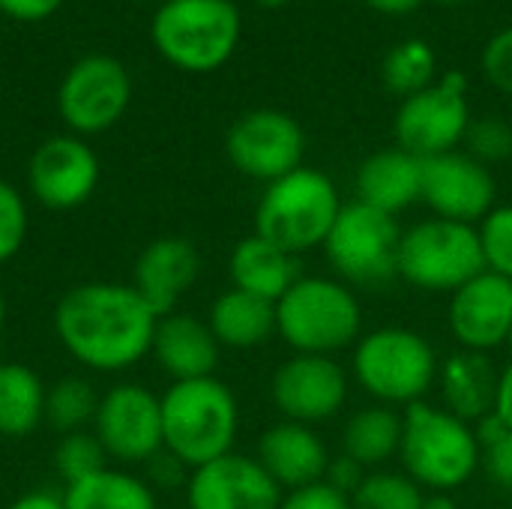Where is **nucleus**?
Returning a JSON list of instances; mask_svg holds the SVG:
<instances>
[{
	"label": "nucleus",
	"instance_id": "nucleus-6",
	"mask_svg": "<svg viewBox=\"0 0 512 509\" xmlns=\"http://www.w3.org/2000/svg\"><path fill=\"white\" fill-rule=\"evenodd\" d=\"M354 381L390 408L426 402L438 384V354L432 342L408 327H378L360 336L351 357Z\"/></svg>",
	"mask_w": 512,
	"mask_h": 509
},
{
	"label": "nucleus",
	"instance_id": "nucleus-44",
	"mask_svg": "<svg viewBox=\"0 0 512 509\" xmlns=\"http://www.w3.org/2000/svg\"><path fill=\"white\" fill-rule=\"evenodd\" d=\"M495 414L512 429V360L501 369L498 381V399H495Z\"/></svg>",
	"mask_w": 512,
	"mask_h": 509
},
{
	"label": "nucleus",
	"instance_id": "nucleus-26",
	"mask_svg": "<svg viewBox=\"0 0 512 509\" xmlns=\"http://www.w3.org/2000/svg\"><path fill=\"white\" fill-rule=\"evenodd\" d=\"M405 417L390 405H369L348 417L342 429V453L360 462L366 471H378L402 447Z\"/></svg>",
	"mask_w": 512,
	"mask_h": 509
},
{
	"label": "nucleus",
	"instance_id": "nucleus-30",
	"mask_svg": "<svg viewBox=\"0 0 512 509\" xmlns=\"http://www.w3.org/2000/svg\"><path fill=\"white\" fill-rule=\"evenodd\" d=\"M96 408H99V393L93 390V384L87 378L66 375V378H60V381H54L48 387L45 423L51 429H57L60 435L84 432V429L93 426Z\"/></svg>",
	"mask_w": 512,
	"mask_h": 509
},
{
	"label": "nucleus",
	"instance_id": "nucleus-23",
	"mask_svg": "<svg viewBox=\"0 0 512 509\" xmlns=\"http://www.w3.org/2000/svg\"><path fill=\"white\" fill-rule=\"evenodd\" d=\"M228 276H231V288L279 303L303 273L297 255L264 240L261 234H249L231 249Z\"/></svg>",
	"mask_w": 512,
	"mask_h": 509
},
{
	"label": "nucleus",
	"instance_id": "nucleus-1",
	"mask_svg": "<svg viewBox=\"0 0 512 509\" xmlns=\"http://www.w3.org/2000/svg\"><path fill=\"white\" fill-rule=\"evenodd\" d=\"M54 336L63 351L90 372H126L153 348L159 315L129 285L84 282L54 306Z\"/></svg>",
	"mask_w": 512,
	"mask_h": 509
},
{
	"label": "nucleus",
	"instance_id": "nucleus-12",
	"mask_svg": "<svg viewBox=\"0 0 512 509\" xmlns=\"http://www.w3.org/2000/svg\"><path fill=\"white\" fill-rule=\"evenodd\" d=\"M93 435L108 459L120 465H147L165 450L162 441V396L141 384H117L99 396Z\"/></svg>",
	"mask_w": 512,
	"mask_h": 509
},
{
	"label": "nucleus",
	"instance_id": "nucleus-10",
	"mask_svg": "<svg viewBox=\"0 0 512 509\" xmlns=\"http://www.w3.org/2000/svg\"><path fill=\"white\" fill-rule=\"evenodd\" d=\"M471 126L468 75L459 69L444 72L426 90L402 99L396 111V141L417 159H432L456 150Z\"/></svg>",
	"mask_w": 512,
	"mask_h": 509
},
{
	"label": "nucleus",
	"instance_id": "nucleus-36",
	"mask_svg": "<svg viewBox=\"0 0 512 509\" xmlns=\"http://www.w3.org/2000/svg\"><path fill=\"white\" fill-rule=\"evenodd\" d=\"M480 66H483V75L489 78L492 87H498L501 93L512 96V27L498 30L486 42Z\"/></svg>",
	"mask_w": 512,
	"mask_h": 509
},
{
	"label": "nucleus",
	"instance_id": "nucleus-20",
	"mask_svg": "<svg viewBox=\"0 0 512 509\" xmlns=\"http://www.w3.org/2000/svg\"><path fill=\"white\" fill-rule=\"evenodd\" d=\"M261 468L273 477V483L282 492H297L315 483H324L330 453L315 426L282 420L258 438V456Z\"/></svg>",
	"mask_w": 512,
	"mask_h": 509
},
{
	"label": "nucleus",
	"instance_id": "nucleus-29",
	"mask_svg": "<svg viewBox=\"0 0 512 509\" xmlns=\"http://www.w3.org/2000/svg\"><path fill=\"white\" fill-rule=\"evenodd\" d=\"M435 69H438V57L432 45L426 39H405L384 54L381 81L390 93L408 99L435 81Z\"/></svg>",
	"mask_w": 512,
	"mask_h": 509
},
{
	"label": "nucleus",
	"instance_id": "nucleus-13",
	"mask_svg": "<svg viewBox=\"0 0 512 509\" xmlns=\"http://www.w3.org/2000/svg\"><path fill=\"white\" fill-rule=\"evenodd\" d=\"M129 75L123 63L108 54L81 57L57 90V108L66 126L78 135L111 129L129 105Z\"/></svg>",
	"mask_w": 512,
	"mask_h": 509
},
{
	"label": "nucleus",
	"instance_id": "nucleus-38",
	"mask_svg": "<svg viewBox=\"0 0 512 509\" xmlns=\"http://www.w3.org/2000/svg\"><path fill=\"white\" fill-rule=\"evenodd\" d=\"M366 468L360 465V462H354L351 456H345V453H339V456H330V465H327V474H324V483L327 486H333L336 492H342V495H354L357 489H360V483L366 480Z\"/></svg>",
	"mask_w": 512,
	"mask_h": 509
},
{
	"label": "nucleus",
	"instance_id": "nucleus-3",
	"mask_svg": "<svg viewBox=\"0 0 512 509\" xmlns=\"http://www.w3.org/2000/svg\"><path fill=\"white\" fill-rule=\"evenodd\" d=\"M402 417L405 429L399 459L405 474L426 492L453 495L468 486L483 462L474 426L429 402L408 405Z\"/></svg>",
	"mask_w": 512,
	"mask_h": 509
},
{
	"label": "nucleus",
	"instance_id": "nucleus-51",
	"mask_svg": "<svg viewBox=\"0 0 512 509\" xmlns=\"http://www.w3.org/2000/svg\"><path fill=\"white\" fill-rule=\"evenodd\" d=\"M510 123H512V120H510Z\"/></svg>",
	"mask_w": 512,
	"mask_h": 509
},
{
	"label": "nucleus",
	"instance_id": "nucleus-45",
	"mask_svg": "<svg viewBox=\"0 0 512 509\" xmlns=\"http://www.w3.org/2000/svg\"><path fill=\"white\" fill-rule=\"evenodd\" d=\"M369 9L381 12V15H408L414 12L423 0H363Z\"/></svg>",
	"mask_w": 512,
	"mask_h": 509
},
{
	"label": "nucleus",
	"instance_id": "nucleus-31",
	"mask_svg": "<svg viewBox=\"0 0 512 509\" xmlns=\"http://www.w3.org/2000/svg\"><path fill=\"white\" fill-rule=\"evenodd\" d=\"M426 492L399 471H369L360 489L351 495L354 509H420Z\"/></svg>",
	"mask_w": 512,
	"mask_h": 509
},
{
	"label": "nucleus",
	"instance_id": "nucleus-7",
	"mask_svg": "<svg viewBox=\"0 0 512 509\" xmlns=\"http://www.w3.org/2000/svg\"><path fill=\"white\" fill-rule=\"evenodd\" d=\"M150 33L171 66L213 72L231 60L240 42V12L231 0H165Z\"/></svg>",
	"mask_w": 512,
	"mask_h": 509
},
{
	"label": "nucleus",
	"instance_id": "nucleus-28",
	"mask_svg": "<svg viewBox=\"0 0 512 509\" xmlns=\"http://www.w3.org/2000/svg\"><path fill=\"white\" fill-rule=\"evenodd\" d=\"M66 509H156L153 486L129 471L102 468L63 489Z\"/></svg>",
	"mask_w": 512,
	"mask_h": 509
},
{
	"label": "nucleus",
	"instance_id": "nucleus-18",
	"mask_svg": "<svg viewBox=\"0 0 512 509\" xmlns=\"http://www.w3.org/2000/svg\"><path fill=\"white\" fill-rule=\"evenodd\" d=\"M285 492L261 468L258 459L228 453L189 474V509H279Z\"/></svg>",
	"mask_w": 512,
	"mask_h": 509
},
{
	"label": "nucleus",
	"instance_id": "nucleus-27",
	"mask_svg": "<svg viewBox=\"0 0 512 509\" xmlns=\"http://www.w3.org/2000/svg\"><path fill=\"white\" fill-rule=\"evenodd\" d=\"M48 387L24 363H0V435L27 438L45 423Z\"/></svg>",
	"mask_w": 512,
	"mask_h": 509
},
{
	"label": "nucleus",
	"instance_id": "nucleus-46",
	"mask_svg": "<svg viewBox=\"0 0 512 509\" xmlns=\"http://www.w3.org/2000/svg\"><path fill=\"white\" fill-rule=\"evenodd\" d=\"M420 509H459V504H456V498L447 495V492H429V495L423 498V507Z\"/></svg>",
	"mask_w": 512,
	"mask_h": 509
},
{
	"label": "nucleus",
	"instance_id": "nucleus-47",
	"mask_svg": "<svg viewBox=\"0 0 512 509\" xmlns=\"http://www.w3.org/2000/svg\"><path fill=\"white\" fill-rule=\"evenodd\" d=\"M258 6H264V9H279V6H285V3H291V0H255Z\"/></svg>",
	"mask_w": 512,
	"mask_h": 509
},
{
	"label": "nucleus",
	"instance_id": "nucleus-42",
	"mask_svg": "<svg viewBox=\"0 0 512 509\" xmlns=\"http://www.w3.org/2000/svg\"><path fill=\"white\" fill-rule=\"evenodd\" d=\"M510 432V426H507L495 411L474 423V435H477V441H480V447H483V456H486L489 450H495L498 444H504V441L510 438Z\"/></svg>",
	"mask_w": 512,
	"mask_h": 509
},
{
	"label": "nucleus",
	"instance_id": "nucleus-4",
	"mask_svg": "<svg viewBox=\"0 0 512 509\" xmlns=\"http://www.w3.org/2000/svg\"><path fill=\"white\" fill-rule=\"evenodd\" d=\"M276 333L294 354L333 357L360 342L363 306L339 279L300 276L276 303Z\"/></svg>",
	"mask_w": 512,
	"mask_h": 509
},
{
	"label": "nucleus",
	"instance_id": "nucleus-39",
	"mask_svg": "<svg viewBox=\"0 0 512 509\" xmlns=\"http://www.w3.org/2000/svg\"><path fill=\"white\" fill-rule=\"evenodd\" d=\"M189 468L177 459V456H171L168 450H162V453H156L150 462H147V483H156V486H165V489H174V486H186L189 483Z\"/></svg>",
	"mask_w": 512,
	"mask_h": 509
},
{
	"label": "nucleus",
	"instance_id": "nucleus-16",
	"mask_svg": "<svg viewBox=\"0 0 512 509\" xmlns=\"http://www.w3.org/2000/svg\"><path fill=\"white\" fill-rule=\"evenodd\" d=\"M99 183V159L75 135H57L36 147L27 168L30 195L48 210H75Z\"/></svg>",
	"mask_w": 512,
	"mask_h": 509
},
{
	"label": "nucleus",
	"instance_id": "nucleus-24",
	"mask_svg": "<svg viewBox=\"0 0 512 509\" xmlns=\"http://www.w3.org/2000/svg\"><path fill=\"white\" fill-rule=\"evenodd\" d=\"M501 369L489 360V354L477 351H456L441 363L438 387L444 411L465 423H477L495 411Z\"/></svg>",
	"mask_w": 512,
	"mask_h": 509
},
{
	"label": "nucleus",
	"instance_id": "nucleus-41",
	"mask_svg": "<svg viewBox=\"0 0 512 509\" xmlns=\"http://www.w3.org/2000/svg\"><path fill=\"white\" fill-rule=\"evenodd\" d=\"M483 459H486L489 477H492L501 489L512 492V432L504 444H498L495 450H489Z\"/></svg>",
	"mask_w": 512,
	"mask_h": 509
},
{
	"label": "nucleus",
	"instance_id": "nucleus-9",
	"mask_svg": "<svg viewBox=\"0 0 512 509\" xmlns=\"http://www.w3.org/2000/svg\"><path fill=\"white\" fill-rule=\"evenodd\" d=\"M399 243L402 228L396 216L348 201L324 240V255L339 282L381 288L399 279Z\"/></svg>",
	"mask_w": 512,
	"mask_h": 509
},
{
	"label": "nucleus",
	"instance_id": "nucleus-34",
	"mask_svg": "<svg viewBox=\"0 0 512 509\" xmlns=\"http://www.w3.org/2000/svg\"><path fill=\"white\" fill-rule=\"evenodd\" d=\"M462 144L468 147L465 153L474 156V159L483 162V165L507 162L512 156V123L510 120H501V117H480V120H471V126H468Z\"/></svg>",
	"mask_w": 512,
	"mask_h": 509
},
{
	"label": "nucleus",
	"instance_id": "nucleus-40",
	"mask_svg": "<svg viewBox=\"0 0 512 509\" xmlns=\"http://www.w3.org/2000/svg\"><path fill=\"white\" fill-rule=\"evenodd\" d=\"M63 0H0V12L18 21H42L51 12H57Z\"/></svg>",
	"mask_w": 512,
	"mask_h": 509
},
{
	"label": "nucleus",
	"instance_id": "nucleus-2",
	"mask_svg": "<svg viewBox=\"0 0 512 509\" xmlns=\"http://www.w3.org/2000/svg\"><path fill=\"white\" fill-rule=\"evenodd\" d=\"M240 405L216 375L177 381L162 396V441L189 471L234 453Z\"/></svg>",
	"mask_w": 512,
	"mask_h": 509
},
{
	"label": "nucleus",
	"instance_id": "nucleus-48",
	"mask_svg": "<svg viewBox=\"0 0 512 509\" xmlns=\"http://www.w3.org/2000/svg\"><path fill=\"white\" fill-rule=\"evenodd\" d=\"M3 324H6V297L0 291V333H3Z\"/></svg>",
	"mask_w": 512,
	"mask_h": 509
},
{
	"label": "nucleus",
	"instance_id": "nucleus-25",
	"mask_svg": "<svg viewBox=\"0 0 512 509\" xmlns=\"http://www.w3.org/2000/svg\"><path fill=\"white\" fill-rule=\"evenodd\" d=\"M207 324L222 348L252 351L273 339L276 333V303L255 294L228 288L222 291L207 315Z\"/></svg>",
	"mask_w": 512,
	"mask_h": 509
},
{
	"label": "nucleus",
	"instance_id": "nucleus-8",
	"mask_svg": "<svg viewBox=\"0 0 512 509\" xmlns=\"http://www.w3.org/2000/svg\"><path fill=\"white\" fill-rule=\"evenodd\" d=\"M483 270L477 225L432 216L402 231L399 279L420 291L453 294Z\"/></svg>",
	"mask_w": 512,
	"mask_h": 509
},
{
	"label": "nucleus",
	"instance_id": "nucleus-19",
	"mask_svg": "<svg viewBox=\"0 0 512 509\" xmlns=\"http://www.w3.org/2000/svg\"><path fill=\"white\" fill-rule=\"evenodd\" d=\"M201 276V255L189 237H159L144 246L132 270V288L153 306V312L171 315L183 294Z\"/></svg>",
	"mask_w": 512,
	"mask_h": 509
},
{
	"label": "nucleus",
	"instance_id": "nucleus-5",
	"mask_svg": "<svg viewBox=\"0 0 512 509\" xmlns=\"http://www.w3.org/2000/svg\"><path fill=\"white\" fill-rule=\"evenodd\" d=\"M345 201L330 174L300 165L297 171L267 183L255 207V234L291 255L324 246Z\"/></svg>",
	"mask_w": 512,
	"mask_h": 509
},
{
	"label": "nucleus",
	"instance_id": "nucleus-35",
	"mask_svg": "<svg viewBox=\"0 0 512 509\" xmlns=\"http://www.w3.org/2000/svg\"><path fill=\"white\" fill-rule=\"evenodd\" d=\"M27 240V204L21 192L0 180V264L12 261Z\"/></svg>",
	"mask_w": 512,
	"mask_h": 509
},
{
	"label": "nucleus",
	"instance_id": "nucleus-11",
	"mask_svg": "<svg viewBox=\"0 0 512 509\" xmlns=\"http://www.w3.org/2000/svg\"><path fill=\"white\" fill-rule=\"evenodd\" d=\"M225 153L240 174L273 183L303 165L306 135L291 114L255 108L231 123L225 135Z\"/></svg>",
	"mask_w": 512,
	"mask_h": 509
},
{
	"label": "nucleus",
	"instance_id": "nucleus-37",
	"mask_svg": "<svg viewBox=\"0 0 512 509\" xmlns=\"http://www.w3.org/2000/svg\"><path fill=\"white\" fill-rule=\"evenodd\" d=\"M279 509H354V501L327 483H315L297 492H285Z\"/></svg>",
	"mask_w": 512,
	"mask_h": 509
},
{
	"label": "nucleus",
	"instance_id": "nucleus-17",
	"mask_svg": "<svg viewBox=\"0 0 512 509\" xmlns=\"http://www.w3.org/2000/svg\"><path fill=\"white\" fill-rule=\"evenodd\" d=\"M447 324L462 351L489 354L507 345L512 330V279L483 270L450 294Z\"/></svg>",
	"mask_w": 512,
	"mask_h": 509
},
{
	"label": "nucleus",
	"instance_id": "nucleus-33",
	"mask_svg": "<svg viewBox=\"0 0 512 509\" xmlns=\"http://www.w3.org/2000/svg\"><path fill=\"white\" fill-rule=\"evenodd\" d=\"M480 249H483V264L486 270L512 279V204L495 207L480 225Z\"/></svg>",
	"mask_w": 512,
	"mask_h": 509
},
{
	"label": "nucleus",
	"instance_id": "nucleus-49",
	"mask_svg": "<svg viewBox=\"0 0 512 509\" xmlns=\"http://www.w3.org/2000/svg\"><path fill=\"white\" fill-rule=\"evenodd\" d=\"M435 3H441V6H465L471 0H435Z\"/></svg>",
	"mask_w": 512,
	"mask_h": 509
},
{
	"label": "nucleus",
	"instance_id": "nucleus-43",
	"mask_svg": "<svg viewBox=\"0 0 512 509\" xmlns=\"http://www.w3.org/2000/svg\"><path fill=\"white\" fill-rule=\"evenodd\" d=\"M6 509H66V504H63V495H57L51 489H33V492H24L21 498H15Z\"/></svg>",
	"mask_w": 512,
	"mask_h": 509
},
{
	"label": "nucleus",
	"instance_id": "nucleus-15",
	"mask_svg": "<svg viewBox=\"0 0 512 509\" xmlns=\"http://www.w3.org/2000/svg\"><path fill=\"white\" fill-rule=\"evenodd\" d=\"M420 201L450 222L480 225L498 204V183L489 165L477 162L465 150H450L423 159V195Z\"/></svg>",
	"mask_w": 512,
	"mask_h": 509
},
{
	"label": "nucleus",
	"instance_id": "nucleus-32",
	"mask_svg": "<svg viewBox=\"0 0 512 509\" xmlns=\"http://www.w3.org/2000/svg\"><path fill=\"white\" fill-rule=\"evenodd\" d=\"M102 468H108V453L102 450L93 429L69 432V435L60 438V444L54 450V471L66 486L78 483V480L102 471Z\"/></svg>",
	"mask_w": 512,
	"mask_h": 509
},
{
	"label": "nucleus",
	"instance_id": "nucleus-21",
	"mask_svg": "<svg viewBox=\"0 0 512 509\" xmlns=\"http://www.w3.org/2000/svg\"><path fill=\"white\" fill-rule=\"evenodd\" d=\"M150 354L159 363V369L171 378V384H177L210 378L219 366L222 345L216 342L207 321L186 312H171L159 318Z\"/></svg>",
	"mask_w": 512,
	"mask_h": 509
},
{
	"label": "nucleus",
	"instance_id": "nucleus-14",
	"mask_svg": "<svg viewBox=\"0 0 512 509\" xmlns=\"http://www.w3.org/2000/svg\"><path fill=\"white\" fill-rule=\"evenodd\" d=\"M348 387L351 381L333 357L294 354L273 372L270 396L285 420L318 426L345 408Z\"/></svg>",
	"mask_w": 512,
	"mask_h": 509
},
{
	"label": "nucleus",
	"instance_id": "nucleus-50",
	"mask_svg": "<svg viewBox=\"0 0 512 509\" xmlns=\"http://www.w3.org/2000/svg\"><path fill=\"white\" fill-rule=\"evenodd\" d=\"M507 348H510V354H512V330H510V336H507Z\"/></svg>",
	"mask_w": 512,
	"mask_h": 509
},
{
	"label": "nucleus",
	"instance_id": "nucleus-22",
	"mask_svg": "<svg viewBox=\"0 0 512 509\" xmlns=\"http://www.w3.org/2000/svg\"><path fill=\"white\" fill-rule=\"evenodd\" d=\"M357 198L387 216H399L423 195V159L402 147H387L360 162L354 180Z\"/></svg>",
	"mask_w": 512,
	"mask_h": 509
}]
</instances>
